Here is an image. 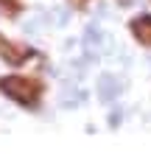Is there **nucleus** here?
Returning <instances> with one entry per match:
<instances>
[{
  "mask_svg": "<svg viewBox=\"0 0 151 154\" xmlns=\"http://www.w3.org/2000/svg\"><path fill=\"white\" fill-rule=\"evenodd\" d=\"M109 123H112V126H118V123H120V112H112V121H109Z\"/></svg>",
  "mask_w": 151,
  "mask_h": 154,
  "instance_id": "obj_6",
  "label": "nucleus"
},
{
  "mask_svg": "<svg viewBox=\"0 0 151 154\" xmlns=\"http://www.w3.org/2000/svg\"><path fill=\"white\" fill-rule=\"evenodd\" d=\"M120 90H123V81L115 79L112 73H104L98 79V95H101V101H112V98H118Z\"/></svg>",
  "mask_w": 151,
  "mask_h": 154,
  "instance_id": "obj_2",
  "label": "nucleus"
},
{
  "mask_svg": "<svg viewBox=\"0 0 151 154\" xmlns=\"http://www.w3.org/2000/svg\"><path fill=\"white\" fill-rule=\"evenodd\" d=\"M134 37L143 42V45H151V17H140V20H134Z\"/></svg>",
  "mask_w": 151,
  "mask_h": 154,
  "instance_id": "obj_4",
  "label": "nucleus"
},
{
  "mask_svg": "<svg viewBox=\"0 0 151 154\" xmlns=\"http://www.w3.org/2000/svg\"><path fill=\"white\" fill-rule=\"evenodd\" d=\"M39 25H42V20H28V23H25V34H39Z\"/></svg>",
  "mask_w": 151,
  "mask_h": 154,
  "instance_id": "obj_5",
  "label": "nucleus"
},
{
  "mask_svg": "<svg viewBox=\"0 0 151 154\" xmlns=\"http://www.w3.org/2000/svg\"><path fill=\"white\" fill-rule=\"evenodd\" d=\"M0 90H3L6 95H11L14 101H25V104H31V101H34V87L28 84V81L17 79V76L3 79V81H0Z\"/></svg>",
  "mask_w": 151,
  "mask_h": 154,
  "instance_id": "obj_1",
  "label": "nucleus"
},
{
  "mask_svg": "<svg viewBox=\"0 0 151 154\" xmlns=\"http://www.w3.org/2000/svg\"><path fill=\"white\" fill-rule=\"evenodd\" d=\"M101 45H104V34H101V28L95 23H90L87 31H84V48L92 53V51H101Z\"/></svg>",
  "mask_w": 151,
  "mask_h": 154,
  "instance_id": "obj_3",
  "label": "nucleus"
}]
</instances>
